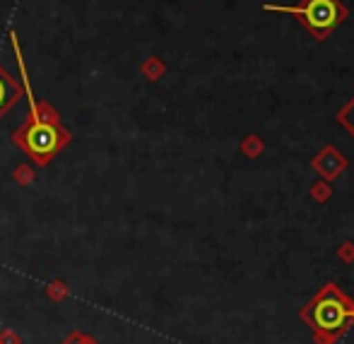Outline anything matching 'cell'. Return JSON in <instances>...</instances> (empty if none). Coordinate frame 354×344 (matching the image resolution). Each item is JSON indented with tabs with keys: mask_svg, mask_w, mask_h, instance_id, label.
<instances>
[{
	"mask_svg": "<svg viewBox=\"0 0 354 344\" xmlns=\"http://www.w3.org/2000/svg\"><path fill=\"white\" fill-rule=\"evenodd\" d=\"M270 10H284V12L301 15L304 22L313 29V34L323 37L328 34L342 17V10L337 0H306L301 8H270Z\"/></svg>",
	"mask_w": 354,
	"mask_h": 344,
	"instance_id": "cell-1",
	"label": "cell"
},
{
	"mask_svg": "<svg viewBox=\"0 0 354 344\" xmlns=\"http://www.w3.org/2000/svg\"><path fill=\"white\" fill-rule=\"evenodd\" d=\"M24 147L29 149V154H34L37 159L51 154L58 147V133L56 128H51L48 123L34 121L24 133Z\"/></svg>",
	"mask_w": 354,
	"mask_h": 344,
	"instance_id": "cell-2",
	"label": "cell"
},
{
	"mask_svg": "<svg viewBox=\"0 0 354 344\" xmlns=\"http://www.w3.org/2000/svg\"><path fill=\"white\" fill-rule=\"evenodd\" d=\"M342 323H345V303L333 294L321 298L316 306V325H321L323 330H335L342 327Z\"/></svg>",
	"mask_w": 354,
	"mask_h": 344,
	"instance_id": "cell-3",
	"label": "cell"
},
{
	"mask_svg": "<svg viewBox=\"0 0 354 344\" xmlns=\"http://www.w3.org/2000/svg\"><path fill=\"white\" fill-rule=\"evenodd\" d=\"M5 94H8V89H5V84L0 82V106H3V102H5Z\"/></svg>",
	"mask_w": 354,
	"mask_h": 344,
	"instance_id": "cell-4",
	"label": "cell"
}]
</instances>
